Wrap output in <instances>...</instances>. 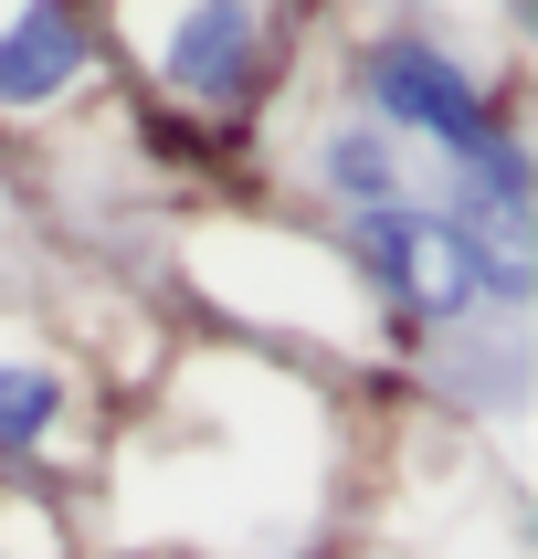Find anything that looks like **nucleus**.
I'll use <instances>...</instances> for the list:
<instances>
[{
  "label": "nucleus",
  "instance_id": "obj_2",
  "mask_svg": "<svg viewBox=\"0 0 538 559\" xmlns=\"http://www.w3.org/2000/svg\"><path fill=\"white\" fill-rule=\"evenodd\" d=\"M85 63H95L85 11H74V0H22V11L0 22V117H32V106L74 95Z\"/></svg>",
  "mask_w": 538,
  "mask_h": 559
},
{
  "label": "nucleus",
  "instance_id": "obj_3",
  "mask_svg": "<svg viewBox=\"0 0 538 559\" xmlns=\"http://www.w3.org/2000/svg\"><path fill=\"white\" fill-rule=\"evenodd\" d=\"M316 180L338 190V201H359V212H391V190H402V158H391V138L359 117V127H338V138L316 148Z\"/></svg>",
  "mask_w": 538,
  "mask_h": 559
},
{
  "label": "nucleus",
  "instance_id": "obj_4",
  "mask_svg": "<svg viewBox=\"0 0 538 559\" xmlns=\"http://www.w3.org/2000/svg\"><path fill=\"white\" fill-rule=\"evenodd\" d=\"M63 423V370L53 359H0V454H32V443Z\"/></svg>",
  "mask_w": 538,
  "mask_h": 559
},
{
  "label": "nucleus",
  "instance_id": "obj_1",
  "mask_svg": "<svg viewBox=\"0 0 538 559\" xmlns=\"http://www.w3.org/2000/svg\"><path fill=\"white\" fill-rule=\"evenodd\" d=\"M158 74L180 106H253L264 85V22L253 0H180V22L158 43Z\"/></svg>",
  "mask_w": 538,
  "mask_h": 559
}]
</instances>
